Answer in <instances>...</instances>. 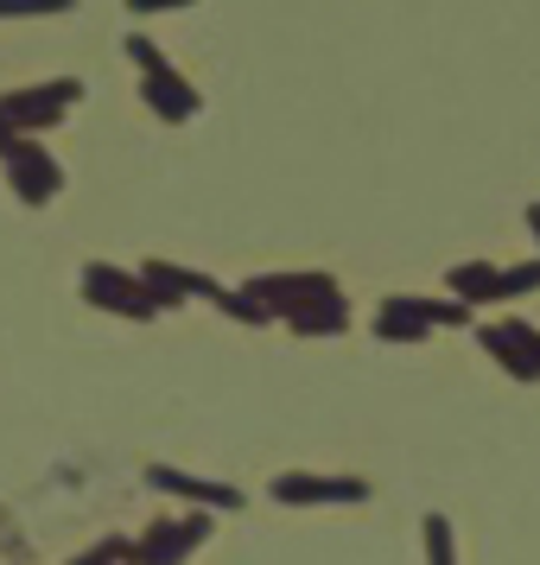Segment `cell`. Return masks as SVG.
<instances>
[{
  "label": "cell",
  "mask_w": 540,
  "mask_h": 565,
  "mask_svg": "<svg viewBox=\"0 0 540 565\" xmlns=\"http://www.w3.org/2000/svg\"><path fill=\"white\" fill-rule=\"evenodd\" d=\"M134 20H153V13H184V7H198V0H121Z\"/></svg>",
  "instance_id": "17"
},
{
  "label": "cell",
  "mask_w": 540,
  "mask_h": 565,
  "mask_svg": "<svg viewBox=\"0 0 540 565\" xmlns=\"http://www.w3.org/2000/svg\"><path fill=\"white\" fill-rule=\"evenodd\" d=\"M496 274H502L496 260H458V267L445 274V292H452V299H464L470 311L496 306Z\"/></svg>",
  "instance_id": "11"
},
{
  "label": "cell",
  "mask_w": 540,
  "mask_h": 565,
  "mask_svg": "<svg viewBox=\"0 0 540 565\" xmlns=\"http://www.w3.org/2000/svg\"><path fill=\"white\" fill-rule=\"evenodd\" d=\"M286 331H299V337H337L343 324H350V299L337 292V299H318V306L306 311H293V318H280Z\"/></svg>",
  "instance_id": "12"
},
{
  "label": "cell",
  "mask_w": 540,
  "mask_h": 565,
  "mask_svg": "<svg viewBox=\"0 0 540 565\" xmlns=\"http://www.w3.org/2000/svg\"><path fill=\"white\" fill-rule=\"evenodd\" d=\"M528 292H540V255L534 260H515V267L496 274V306H502V299H528Z\"/></svg>",
  "instance_id": "13"
},
{
  "label": "cell",
  "mask_w": 540,
  "mask_h": 565,
  "mask_svg": "<svg viewBox=\"0 0 540 565\" xmlns=\"http://www.w3.org/2000/svg\"><path fill=\"white\" fill-rule=\"evenodd\" d=\"M77 103H83L77 77H45V83H27V89H7V96H0V121H7L13 134H45V128H57Z\"/></svg>",
  "instance_id": "3"
},
{
  "label": "cell",
  "mask_w": 540,
  "mask_h": 565,
  "mask_svg": "<svg viewBox=\"0 0 540 565\" xmlns=\"http://www.w3.org/2000/svg\"><path fill=\"white\" fill-rule=\"evenodd\" d=\"M134 274L147 280V292H153V299H159L166 311H172V306H191V299L216 306V299L230 292L223 280H210V274H198V267H179V260H159V255H153V260H140Z\"/></svg>",
  "instance_id": "7"
},
{
  "label": "cell",
  "mask_w": 540,
  "mask_h": 565,
  "mask_svg": "<svg viewBox=\"0 0 540 565\" xmlns=\"http://www.w3.org/2000/svg\"><path fill=\"white\" fill-rule=\"evenodd\" d=\"M216 311H223V318H235V324H274V311L261 306L248 286H230V292L216 299Z\"/></svg>",
  "instance_id": "14"
},
{
  "label": "cell",
  "mask_w": 540,
  "mask_h": 565,
  "mask_svg": "<svg viewBox=\"0 0 540 565\" xmlns=\"http://www.w3.org/2000/svg\"><path fill=\"white\" fill-rule=\"evenodd\" d=\"M128 57H134V71H140V103L153 108L159 121H172V128H179V121H191V115L204 108V96L179 77V64L159 52L147 32H128Z\"/></svg>",
  "instance_id": "1"
},
{
  "label": "cell",
  "mask_w": 540,
  "mask_h": 565,
  "mask_svg": "<svg viewBox=\"0 0 540 565\" xmlns=\"http://www.w3.org/2000/svg\"><path fill=\"white\" fill-rule=\"evenodd\" d=\"M477 343L509 369L515 382H540V324H528V318H484Z\"/></svg>",
  "instance_id": "5"
},
{
  "label": "cell",
  "mask_w": 540,
  "mask_h": 565,
  "mask_svg": "<svg viewBox=\"0 0 540 565\" xmlns=\"http://www.w3.org/2000/svg\"><path fill=\"white\" fill-rule=\"evenodd\" d=\"M426 565H458L452 559V521L445 514H426Z\"/></svg>",
  "instance_id": "16"
},
{
  "label": "cell",
  "mask_w": 540,
  "mask_h": 565,
  "mask_svg": "<svg viewBox=\"0 0 540 565\" xmlns=\"http://www.w3.org/2000/svg\"><path fill=\"white\" fill-rule=\"evenodd\" d=\"M267 495L286 502V509H343V502H369V483H362V477H311V470H286V477H274Z\"/></svg>",
  "instance_id": "6"
},
{
  "label": "cell",
  "mask_w": 540,
  "mask_h": 565,
  "mask_svg": "<svg viewBox=\"0 0 540 565\" xmlns=\"http://www.w3.org/2000/svg\"><path fill=\"white\" fill-rule=\"evenodd\" d=\"M45 13H77V0H0V20H45Z\"/></svg>",
  "instance_id": "15"
},
{
  "label": "cell",
  "mask_w": 540,
  "mask_h": 565,
  "mask_svg": "<svg viewBox=\"0 0 540 565\" xmlns=\"http://www.w3.org/2000/svg\"><path fill=\"white\" fill-rule=\"evenodd\" d=\"M0 166H7V184H13V198L32 210H45L64 191V166L45 153V134H13L0 121Z\"/></svg>",
  "instance_id": "2"
},
{
  "label": "cell",
  "mask_w": 540,
  "mask_h": 565,
  "mask_svg": "<svg viewBox=\"0 0 540 565\" xmlns=\"http://www.w3.org/2000/svg\"><path fill=\"white\" fill-rule=\"evenodd\" d=\"M248 292H255L261 306L274 311V324H280V318L318 306V299H337L343 286H337L331 274H261V280H248Z\"/></svg>",
  "instance_id": "8"
},
{
  "label": "cell",
  "mask_w": 540,
  "mask_h": 565,
  "mask_svg": "<svg viewBox=\"0 0 540 565\" xmlns=\"http://www.w3.org/2000/svg\"><path fill=\"white\" fill-rule=\"evenodd\" d=\"M83 306H96V311H115V318H159V299L147 292V280L134 274V267H115V260H89L83 267Z\"/></svg>",
  "instance_id": "4"
},
{
  "label": "cell",
  "mask_w": 540,
  "mask_h": 565,
  "mask_svg": "<svg viewBox=\"0 0 540 565\" xmlns=\"http://www.w3.org/2000/svg\"><path fill=\"white\" fill-rule=\"evenodd\" d=\"M147 483L166 489V495H184V502H204V509H235V502H242V489L191 477V470H179V463H147Z\"/></svg>",
  "instance_id": "10"
},
{
  "label": "cell",
  "mask_w": 540,
  "mask_h": 565,
  "mask_svg": "<svg viewBox=\"0 0 540 565\" xmlns=\"http://www.w3.org/2000/svg\"><path fill=\"white\" fill-rule=\"evenodd\" d=\"M528 230H534V255H540V204H528Z\"/></svg>",
  "instance_id": "18"
},
{
  "label": "cell",
  "mask_w": 540,
  "mask_h": 565,
  "mask_svg": "<svg viewBox=\"0 0 540 565\" xmlns=\"http://www.w3.org/2000/svg\"><path fill=\"white\" fill-rule=\"evenodd\" d=\"M204 534H210L204 514H191V521H153V527H147V540H140V546H128V553L140 565H179L191 546H204Z\"/></svg>",
  "instance_id": "9"
}]
</instances>
